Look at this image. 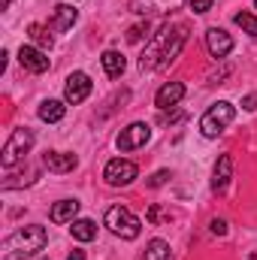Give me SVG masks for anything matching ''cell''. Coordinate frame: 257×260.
<instances>
[{"label":"cell","mask_w":257,"mask_h":260,"mask_svg":"<svg viewBox=\"0 0 257 260\" xmlns=\"http://www.w3.org/2000/svg\"><path fill=\"white\" fill-rule=\"evenodd\" d=\"M182 97H185V85H182V82H167V85H160V88H157V94H154V106L164 112V109L179 106V103H182Z\"/></svg>","instance_id":"13"},{"label":"cell","mask_w":257,"mask_h":260,"mask_svg":"<svg viewBox=\"0 0 257 260\" xmlns=\"http://www.w3.org/2000/svg\"><path fill=\"white\" fill-rule=\"evenodd\" d=\"M37 115H40V121H46V124H58L67 115V100H43L40 109H37Z\"/></svg>","instance_id":"17"},{"label":"cell","mask_w":257,"mask_h":260,"mask_svg":"<svg viewBox=\"0 0 257 260\" xmlns=\"http://www.w3.org/2000/svg\"><path fill=\"white\" fill-rule=\"evenodd\" d=\"M76 215H79V200H58L52 206V212H49V218L55 224H73Z\"/></svg>","instance_id":"16"},{"label":"cell","mask_w":257,"mask_h":260,"mask_svg":"<svg viewBox=\"0 0 257 260\" xmlns=\"http://www.w3.org/2000/svg\"><path fill=\"white\" fill-rule=\"evenodd\" d=\"M233 21H236L248 37H257V15H254V12H236V15H233Z\"/></svg>","instance_id":"22"},{"label":"cell","mask_w":257,"mask_h":260,"mask_svg":"<svg viewBox=\"0 0 257 260\" xmlns=\"http://www.w3.org/2000/svg\"><path fill=\"white\" fill-rule=\"evenodd\" d=\"M242 109H248V112L257 109V94H245V97H242Z\"/></svg>","instance_id":"28"},{"label":"cell","mask_w":257,"mask_h":260,"mask_svg":"<svg viewBox=\"0 0 257 260\" xmlns=\"http://www.w3.org/2000/svg\"><path fill=\"white\" fill-rule=\"evenodd\" d=\"M9 3H12V0H0V6H3V9H6V6H9Z\"/></svg>","instance_id":"30"},{"label":"cell","mask_w":257,"mask_h":260,"mask_svg":"<svg viewBox=\"0 0 257 260\" xmlns=\"http://www.w3.org/2000/svg\"><path fill=\"white\" fill-rule=\"evenodd\" d=\"M209 227H212V233H215V236H227V221H224V218H212V224H209Z\"/></svg>","instance_id":"27"},{"label":"cell","mask_w":257,"mask_h":260,"mask_svg":"<svg viewBox=\"0 0 257 260\" xmlns=\"http://www.w3.org/2000/svg\"><path fill=\"white\" fill-rule=\"evenodd\" d=\"M136 176H139V167L127 160V157H112L106 167H103V179H106V185H112V188H127L136 182Z\"/></svg>","instance_id":"6"},{"label":"cell","mask_w":257,"mask_h":260,"mask_svg":"<svg viewBox=\"0 0 257 260\" xmlns=\"http://www.w3.org/2000/svg\"><path fill=\"white\" fill-rule=\"evenodd\" d=\"M167 179H170V173H167V170H157V173L148 179V188H160V185H167Z\"/></svg>","instance_id":"26"},{"label":"cell","mask_w":257,"mask_h":260,"mask_svg":"<svg viewBox=\"0 0 257 260\" xmlns=\"http://www.w3.org/2000/svg\"><path fill=\"white\" fill-rule=\"evenodd\" d=\"M43 167H46L49 173L64 176V173H73V170L79 167V157L70 154V151H46V154H43Z\"/></svg>","instance_id":"12"},{"label":"cell","mask_w":257,"mask_h":260,"mask_svg":"<svg viewBox=\"0 0 257 260\" xmlns=\"http://www.w3.org/2000/svg\"><path fill=\"white\" fill-rule=\"evenodd\" d=\"M142 37H148V21H139V24H133L127 30V40L130 43H139Z\"/></svg>","instance_id":"23"},{"label":"cell","mask_w":257,"mask_h":260,"mask_svg":"<svg viewBox=\"0 0 257 260\" xmlns=\"http://www.w3.org/2000/svg\"><path fill=\"white\" fill-rule=\"evenodd\" d=\"M182 118H185V112H182V109H176V106H173L170 112H167V109L160 112V124H179Z\"/></svg>","instance_id":"24"},{"label":"cell","mask_w":257,"mask_h":260,"mask_svg":"<svg viewBox=\"0 0 257 260\" xmlns=\"http://www.w3.org/2000/svg\"><path fill=\"white\" fill-rule=\"evenodd\" d=\"M67 260H85V251H79V248H76V251H73Z\"/></svg>","instance_id":"29"},{"label":"cell","mask_w":257,"mask_h":260,"mask_svg":"<svg viewBox=\"0 0 257 260\" xmlns=\"http://www.w3.org/2000/svg\"><path fill=\"white\" fill-rule=\"evenodd\" d=\"M70 233H73L76 242H94V239H97V224H94L91 218H76V221L70 224Z\"/></svg>","instance_id":"19"},{"label":"cell","mask_w":257,"mask_h":260,"mask_svg":"<svg viewBox=\"0 0 257 260\" xmlns=\"http://www.w3.org/2000/svg\"><path fill=\"white\" fill-rule=\"evenodd\" d=\"M230 179H233V157L230 154H221L218 164H215V173H212V191L224 194L227 185H230Z\"/></svg>","instance_id":"14"},{"label":"cell","mask_w":257,"mask_h":260,"mask_svg":"<svg viewBox=\"0 0 257 260\" xmlns=\"http://www.w3.org/2000/svg\"><path fill=\"white\" fill-rule=\"evenodd\" d=\"M18 64L24 67L27 73H37V76H40V73H46V70L52 67V61L46 58L43 49H37V46H21V49H18Z\"/></svg>","instance_id":"10"},{"label":"cell","mask_w":257,"mask_h":260,"mask_svg":"<svg viewBox=\"0 0 257 260\" xmlns=\"http://www.w3.org/2000/svg\"><path fill=\"white\" fill-rule=\"evenodd\" d=\"M254 9H257V0H254Z\"/></svg>","instance_id":"31"},{"label":"cell","mask_w":257,"mask_h":260,"mask_svg":"<svg viewBox=\"0 0 257 260\" xmlns=\"http://www.w3.org/2000/svg\"><path fill=\"white\" fill-rule=\"evenodd\" d=\"M233 118H236V106L227 103V100H218V103H212V106L203 112V118H200V133L209 136V139H215L218 133H224V130L233 124Z\"/></svg>","instance_id":"5"},{"label":"cell","mask_w":257,"mask_h":260,"mask_svg":"<svg viewBox=\"0 0 257 260\" xmlns=\"http://www.w3.org/2000/svg\"><path fill=\"white\" fill-rule=\"evenodd\" d=\"M206 49H209V55L215 61H221V58H227L233 52V37L224 27H209L206 30Z\"/></svg>","instance_id":"9"},{"label":"cell","mask_w":257,"mask_h":260,"mask_svg":"<svg viewBox=\"0 0 257 260\" xmlns=\"http://www.w3.org/2000/svg\"><path fill=\"white\" fill-rule=\"evenodd\" d=\"M34 142H37L34 130H27V127H15L12 130L9 139L3 142V151H0V164H3V170H12L18 160H24V157L30 154Z\"/></svg>","instance_id":"3"},{"label":"cell","mask_w":257,"mask_h":260,"mask_svg":"<svg viewBox=\"0 0 257 260\" xmlns=\"http://www.w3.org/2000/svg\"><path fill=\"white\" fill-rule=\"evenodd\" d=\"M100 64H103V70H106V76H109V79H118V76L127 70L124 55H121V52H115V49H106V52L100 55Z\"/></svg>","instance_id":"18"},{"label":"cell","mask_w":257,"mask_h":260,"mask_svg":"<svg viewBox=\"0 0 257 260\" xmlns=\"http://www.w3.org/2000/svg\"><path fill=\"white\" fill-rule=\"evenodd\" d=\"M185 43H188V24H176V27L164 24V27L148 40V46H145V52H142V58H139V70L145 73V70H160V67L173 64V61L182 55Z\"/></svg>","instance_id":"1"},{"label":"cell","mask_w":257,"mask_h":260,"mask_svg":"<svg viewBox=\"0 0 257 260\" xmlns=\"http://www.w3.org/2000/svg\"><path fill=\"white\" fill-rule=\"evenodd\" d=\"M49 30H52V27H46V24H37V21H34V24L27 27V37L34 40V46H37V49H43V52H49V49L55 46V37H52Z\"/></svg>","instance_id":"20"},{"label":"cell","mask_w":257,"mask_h":260,"mask_svg":"<svg viewBox=\"0 0 257 260\" xmlns=\"http://www.w3.org/2000/svg\"><path fill=\"white\" fill-rule=\"evenodd\" d=\"M182 0H130L127 9L133 15H164V12H173Z\"/></svg>","instance_id":"11"},{"label":"cell","mask_w":257,"mask_h":260,"mask_svg":"<svg viewBox=\"0 0 257 260\" xmlns=\"http://www.w3.org/2000/svg\"><path fill=\"white\" fill-rule=\"evenodd\" d=\"M212 3H215V0H188V6H191L197 15H206V12L212 9Z\"/></svg>","instance_id":"25"},{"label":"cell","mask_w":257,"mask_h":260,"mask_svg":"<svg viewBox=\"0 0 257 260\" xmlns=\"http://www.w3.org/2000/svg\"><path fill=\"white\" fill-rule=\"evenodd\" d=\"M142 260H173V254H170V245H167L164 239H151V242L145 245V254H142Z\"/></svg>","instance_id":"21"},{"label":"cell","mask_w":257,"mask_h":260,"mask_svg":"<svg viewBox=\"0 0 257 260\" xmlns=\"http://www.w3.org/2000/svg\"><path fill=\"white\" fill-rule=\"evenodd\" d=\"M46 245H49L46 227L27 224V227H18L12 236H6L0 251H3V260H30V257H37Z\"/></svg>","instance_id":"2"},{"label":"cell","mask_w":257,"mask_h":260,"mask_svg":"<svg viewBox=\"0 0 257 260\" xmlns=\"http://www.w3.org/2000/svg\"><path fill=\"white\" fill-rule=\"evenodd\" d=\"M76 21H79V9L70 6V3H58V6H55V15H52V21H49V27L58 30V34H64V30H70Z\"/></svg>","instance_id":"15"},{"label":"cell","mask_w":257,"mask_h":260,"mask_svg":"<svg viewBox=\"0 0 257 260\" xmlns=\"http://www.w3.org/2000/svg\"><path fill=\"white\" fill-rule=\"evenodd\" d=\"M148 139H151V127H148L145 121H133V124H127V127L118 133L115 145H118V151H136V148H142Z\"/></svg>","instance_id":"8"},{"label":"cell","mask_w":257,"mask_h":260,"mask_svg":"<svg viewBox=\"0 0 257 260\" xmlns=\"http://www.w3.org/2000/svg\"><path fill=\"white\" fill-rule=\"evenodd\" d=\"M91 91H94V82H91V76H88V73L76 70V73H70V76H67L64 100L70 103V106H79V103H85Z\"/></svg>","instance_id":"7"},{"label":"cell","mask_w":257,"mask_h":260,"mask_svg":"<svg viewBox=\"0 0 257 260\" xmlns=\"http://www.w3.org/2000/svg\"><path fill=\"white\" fill-rule=\"evenodd\" d=\"M103 224L115 233V236H121V239H127V242H133L139 233H142V221L130 212L127 206H109L106 209V215H103Z\"/></svg>","instance_id":"4"}]
</instances>
